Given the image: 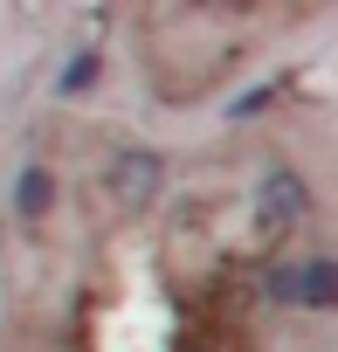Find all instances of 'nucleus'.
<instances>
[{
  "mask_svg": "<svg viewBox=\"0 0 338 352\" xmlns=\"http://www.w3.org/2000/svg\"><path fill=\"white\" fill-rule=\"evenodd\" d=\"M276 90H283V83H256L249 97H235V104H228V124H249V118H262V111L276 104Z\"/></svg>",
  "mask_w": 338,
  "mask_h": 352,
  "instance_id": "423d86ee",
  "label": "nucleus"
},
{
  "mask_svg": "<svg viewBox=\"0 0 338 352\" xmlns=\"http://www.w3.org/2000/svg\"><path fill=\"white\" fill-rule=\"evenodd\" d=\"M262 290H269L283 311H297V263H269V270H262Z\"/></svg>",
  "mask_w": 338,
  "mask_h": 352,
  "instance_id": "0eeeda50",
  "label": "nucleus"
},
{
  "mask_svg": "<svg viewBox=\"0 0 338 352\" xmlns=\"http://www.w3.org/2000/svg\"><path fill=\"white\" fill-rule=\"evenodd\" d=\"M297 311H338V256L297 263Z\"/></svg>",
  "mask_w": 338,
  "mask_h": 352,
  "instance_id": "20e7f679",
  "label": "nucleus"
},
{
  "mask_svg": "<svg viewBox=\"0 0 338 352\" xmlns=\"http://www.w3.org/2000/svg\"><path fill=\"white\" fill-rule=\"evenodd\" d=\"M97 76H104V49H76V56H69V63L56 69V97L69 104V97H83V90L97 83Z\"/></svg>",
  "mask_w": 338,
  "mask_h": 352,
  "instance_id": "39448f33",
  "label": "nucleus"
},
{
  "mask_svg": "<svg viewBox=\"0 0 338 352\" xmlns=\"http://www.w3.org/2000/svg\"><path fill=\"white\" fill-rule=\"evenodd\" d=\"M56 194H63V187H56V173H49V166H42V159H28V166H21V173H14V214H21V221H28V228H35V221H49V214H56Z\"/></svg>",
  "mask_w": 338,
  "mask_h": 352,
  "instance_id": "7ed1b4c3",
  "label": "nucleus"
},
{
  "mask_svg": "<svg viewBox=\"0 0 338 352\" xmlns=\"http://www.w3.org/2000/svg\"><path fill=\"white\" fill-rule=\"evenodd\" d=\"M311 221V180L297 166H269L262 173V187H256V228L269 235V242H283V235H297Z\"/></svg>",
  "mask_w": 338,
  "mask_h": 352,
  "instance_id": "f03ea898",
  "label": "nucleus"
},
{
  "mask_svg": "<svg viewBox=\"0 0 338 352\" xmlns=\"http://www.w3.org/2000/svg\"><path fill=\"white\" fill-rule=\"evenodd\" d=\"M104 194H111L117 214H145V208L166 194V159H159L152 145H124V152H111V166H104Z\"/></svg>",
  "mask_w": 338,
  "mask_h": 352,
  "instance_id": "f257e3e1",
  "label": "nucleus"
}]
</instances>
